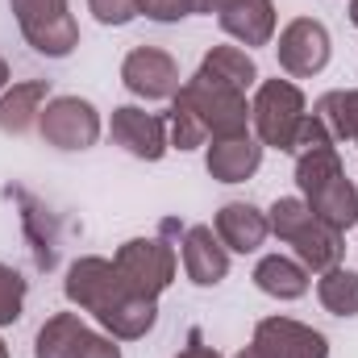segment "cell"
Instances as JSON below:
<instances>
[{"mask_svg":"<svg viewBox=\"0 0 358 358\" xmlns=\"http://www.w3.org/2000/svg\"><path fill=\"white\" fill-rule=\"evenodd\" d=\"M234 4H238V0H192V13H208V17L217 13V17H221V13L234 8Z\"/></svg>","mask_w":358,"mask_h":358,"instance_id":"cell-28","label":"cell"},{"mask_svg":"<svg viewBox=\"0 0 358 358\" xmlns=\"http://www.w3.org/2000/svg\"><path fill=\"white\" fill-rule=\"evenodd\" d=\"M263 150H267V146H263L250 129L225 134V138H208V146H204V167H208V176L217 179V183H246V179L263 167Z\"/></svg>","mask_w":358,"mask_h":358,"instance_id":"cell-12","label":"cell"},{"mask_svg":"<svg viewBox=\"0 0 358 358\" xmlns=\"http://www.w3.org/2000/svg\"><path fill=\"white\" fill-rule=\"evenodd\" d=\"M308 283H313L308 267L300 259H287V255H267L255 267V287L271 300H300L308 292Z\"/></svg>","mask_w":358,"mask_h":358,"instance_id":"cell-19","label":"cell"},{"mask_svg":"<svg viewBox=\"0 0 358 358\" xmlns=\"http://www.w3.org/2000/svg\"><path fill=\"white\" fill-rule=\"evenodd\" d=\"M171 104L187 108V113L204 125L208 138H225V134L250 129V100H246V92L221 84V80L208 76V71H196L192 80H183V88L176 92Z\"/></svg>","mask_w":358,"mask_h":358,"instance_id":"cell-3","label":"cell"},{"mask_svg":"<svg viewBox=\"0 0 358 358\" xmlns=\"http://www.w3.org/2000/svg\"><path fill=\"white\" fill-rule=\"evenodd\" d=\"M25 292H29V283L21 279V271H13L8 263H0V329L21 321V313H25Z\"/></svg>","mask_w":358,"mask_h":358,"instance_id":"cell-23","label":"cell"},{"mask_svg":"<svg viewBox=\"0 0 358 358\" xmlns=\"http://www.w3.org/2000/svg\"><path fill=\"white\" fill-rule=\"evenodd\" d=\"M217 21L238 46H267L275 38V21L279 17H275V0H238Z\"/></svg>","mask_w":358,"mask_h":358,"instance_id":"cell-18","label":"cell"},{"mask_svg":"<svg viewBox=\"0 0 358 358\" xmlns=\"http://www.w3.org/2000/svg\"><path fill=\"white\" fill-rule=\"evenodd\" d=\"M317 300L334 317H358V271L329 267L317 279Z\"/></svg>","mask_w":358,"mask_h":358,"instance_id":"cell-22","label":"cell"},{"mask_svg":"<svg viewBox=\"0 0 358 358\" xmlns=\"http://www.w3.org/2000/svg\"><path fill=\"white\" fill-rule=\"evenodd\" d=\"M38 134L55 150H92L104 134V121L84 96H50L38 117Z\"/></svg>","mask_w":358,"mask_h":358,"instance_id":"cell-7","label":"cell"},{"mask_svg":"<svg viewBox=\"0 0 358 358\" xmlns=\"http://www.w3.org/2000/svg\"><path fill=\"white\" fill-rule=\"evenodd\" d=\"M275 55H279V67L283 76L292 80H313L329 67V55H334V42H329V29L317 21V17H296L279 29V42H275Z\"/></svg>","mask_w":358,"mask_h":358,"instance_id":"cell-8","label":"cell"},{"mask_svg":"<svg viewBox=\"0 0 358 358\" xmlns=\"http://www.w3.org/2000/svg\"><path fill=\"white\" fill-rule=\"evenodd\" d=\"M267 225L279 242L292 246V255L308 267V275L329 267H342V255H346V234H338L334 225H325L308 204L304 196H279L267 208Z\"/></svg>","mask_w":358,"mask_h":358,"instance_id":"cell-2","label":"cell"},{"mask_svg":"<svg viewBox=\"0 0 358 358\" xmlns=\"http://www.w3.org/2000/svg\"><path fill=\"white\" fill-rule=\"evenodd\" d=\"M200 71L217 76L221 84H229V88H238V92L259 88V63H255L250 50H242V46H213V50L200 59Z\"/></svg>","mask_w":358,"mask_h":358,"instance_id":"cell-20","label":"cell"},{"mask_svg":"<svg viewBox=\"0 0 358 358\" xmlns=\"http://www.w3.org/2000/svg\"><path fill=\"white\" fill-rule=\"evenodd\" d=\"M179 259H183V275L196 287H217L229 275V250L221 246L213 225H187L179 234Z\"/></svg>","mask_w":358,"mask_h":358,"instance_id":"cell-13","label":"cell"},{"mask_svg":"<svg viewBox=\"0 0 358 358\" xmlns=\"http://www.w3.org/2000/svg\"><path fill=\"white\" fill-rule=\"evenodd\" d=\"M313 113L325 121V129L334 134V142H338V146H342V142L358 146V88L325 92V96L317 100V108H313Z\"/></svg>","mask_w":358,"mask_h":358,"instance_id":"cell-21","label":"cell"},{"mask_svg":"<svg viewBox=\"0 0 358 358\" xmlns=\"http://www.w3.org/2000/svg\"><path fill=\"white\" fill-rule=\"evenodd\" d=\"M250 342L259 346L263 358H329L325 334L292 317H263Z\"/></svg>","mask_w":358,"mask_h":358,"instance_id":"cell-11","label":"cell"},{"mask_svg":"<svg viewBox=\"0 0 358 358\" xmlns=\"http://www.w3.org/2000/svg\"><path fill=\"white\" fill-rule=\"evenodd\" d=\"M63 292L76 308H84L96 317V325L117 338V342H138L155 329L159 321V300L155 296H142L125 283V275L117 271L113 259H100V255H84L67 267L63 279Z\"/></svg>","mask_w":358,"mask_h":358,"instance_id":"cell-1","label":"cell"},{"mask_svg":"<svg viewBox=\"0 0 358 358\" xmlns=\"http://www.w3.org/2000/svg\"><path fill=\"white\" fill-rule=\"evenodd\" d=\"M108 134H113V142H117L125 155H134V159H142V163H159V159L171 150L167 117L146 113V108H138V104H121V108H113Z\"/></svg>","mask_w":358,"mask_h":358,"instance_id":"cell-10","label":"cell"},{"mask_svg":"<svg viewBox=\"0 0 358 358\" xmlns=\"http://www.w3.org/2000/svg\"><path fill=\"white\" fill-rule=\"evenodd\" d=\"M176 358H221V355H217L213 346H204V342H200V334H192V346H183Z\"/></svg>","mask_w":358,"mask_h":358,"instance_id":"cell-27","label":"cell"},{"mask_svg":"<svg viewBox=\"0 0 358 358\" xmlns=\"http://www.w3.org/2000/svg\"><path fill=\"white\" fill-rule=\"evenodd\" d=\"M213 229H217V238H221V246H225L229 255H255V250L271 238L267 213L255 208L250 200H229V204H221Z\"/></svg>","mask_w":358,"mask_h":358,"instance_id":"cell-15","label":"cell"},{"mask_svg":"<svg viewBox=\"0 0 358 358\" xmlns=\"http://www.w3.org/2000/svg\"><path fill=\"white\" fill-rule=\"evenodd\" d=\"M8 88V63H4V55H0V92Z\"/></svg>","mask_w":358,"mask_h":358,"instance_id":"cell-30","label":"cell"},{"mask_svg":"<svg viewBox=\"0 0 358 358\" xmlns=\"http://www.w3.org/2000/svg\"><path fill=\"white\" fill-rule=\"evenodd\" d=\"M350 25L358 29V0H350Z\"/></svg>","mask_w":358,"mask_h":358,"instance_id":"cell-31","label":"cell"},{"mask_svg":"<svg viewBox=\"0 0 358 358\" xmlns=\"http://www.w3.org/2000/svg\"><path fill=\"white\" fill-rule=\"evenodd\" d=\"M304 117H308L304 92L292 80H263L255 100H250V134L263 146L283 150V155H292V142H296Z\"/></svg>","mask_w":358,"mask_h":358,"instance_id":"cell-4","label":"cell"},{"mask_svg":"<svg viewBox=\"0 0 358 358\" xmlns=\"http://www.w3.org/2000/svg\"><path fill=\"white\" fill-rule=\"evenodd\" d=\"M88 13L100 25H129L134 17H142V4L138 0H88Z\"/></svg>","mask_w":358,"mask_h":358,"instance_id":"cell-24","label":"cell"},{"mask_svg":"<svg viewBox=\"0 0 358 358\" xmlns=\"http://www.w3.org/2000/svg\"><path fill=\"white\" fill-rule=\"evenodd\" d=\"M142 4V17H150V21H183V17H192V0H138Z\"/></svg>","mask_w":358,"mask_h":358,"instance_id":"cell-25","label":"cell"},{"mask_svg":"<svg viewBox=\"0 0 358 358\" xmlns=\"http://www.w3.org/2000/svg\"><path fill=\"white\" fill-rule=\"evenodd\" d=\"M84 358H121V346H117V338L96 334V338H92V346L84 350Z\"/></svg>","mask_w":358,"mask_h":358,"instance_id":"cell-26","label":"cell"},{"mask_svg":"<svg viewBox=\"0 0 358 358\" xmlns=\"http://www.w3.org/2000/svg\"><path fill=\"white\" fill-rule=\"evenodd\" d=\"M234 358H263V355H259V346L250 342V346H242V350H238V355H234Z\"/></svg>","mask_w":358,"mask_h":358,"instance_id":"cell-29","label":"cell"},{"mask_svg":"<svg viewBox=\"0 0 358 358\" xmlns=\"http://www.w3.org/2000/svg\"><path fill=\"white\" fill-rule=\"evenodd\" d=\"M21 38L46 55V59H67L80 46V21L71 17L67 0H8Z\"/></svg>","mask_w":358,"mask_h":358,"instance_id":"cell-5","label":"cell"},{"mask_svg":"<svg viewBox=\"0 0 358 358\" xmlns=\"http://www.w3.org/2000/svg\"><path fill=\"white\" fill-rule=\"evenodd\" d=\"M300 196H304V204H308L325 225H334L338 234H346V229L358 225V187L346 179V167L334 171V176H325V179H317V183L304 187Z\"/></svg>","mask_w":358,"mask_h":358,"instance_id":"cell-14","label":"cell"},{"mask_svg":"<svg viewBox=\"0 0 358 358\" xmlns=\"http://www.w3.org/2000/svg\"><path fill=\"white\" fill-rule=\"evenodd\" d=\"M92 338H96V329H88L76 313H55L42 321V329L34 338V358H84Z\"/></svg>","mask_w":358,"mask_h":358,"instance_id":"cell-16","label":"cell"},{"mask_svg":"<svg viewBox=\"0 0 358 358\" xmlns=\"http://www.w3.org/2000/svg\"><path fill=\"white\" fill-rule=\"evenodd\" d=\"M113 263H117V271L125 275V283H129L134 292L159 300V296L176 283L179 255L163 234H155V238H129V242H121L117 255H113Z\"/></svg>","mask_w":358,"mask_h":358,"instance_id":"cell-6","label":"cell"},{"mask_svg":"<svg viewBox=\"0 0 358 358\" xmlns=\"http://www.w3.org/2000/svg\"><path fill=\"white\" fill-rule=\"evenodd\" d=\"M121 84L129 96L155 104V100H176V92L183 88L179 84V63L159 50V46H134L121 63Z\"/></svg>","mask_w":358,"mask_h":358,"instance_id":"cell-9","label":"cell"},{"mask_svg":"<svg viewBox=\"0 0 358 358\" xmlns=\"http://www.w3.org/2000/svg\"><path fill=\"white\" fill-rule=\"evenodd\" d=\"M46 100H50V84L46 80H25V84L4 88L0 92V134H13V138L29 134L38 125Z\"/></svg>","mask_w":358,"mask_h":358,"instance_id":"cell-17","label":"cell"},{"mask_svg":"<svg viewBox=\"0 0 358 358\" xmlns=\"http://www.w3.org/2000/svg\"><path fill=\"white\" fill-rule=\"evenodd\" d=\"M0 358H8V346H4V338H0Z\"/></svg>","mask_w":358,"mask_h":358,"instance_id":"cell-32","label":"cell"}]
</instances>
